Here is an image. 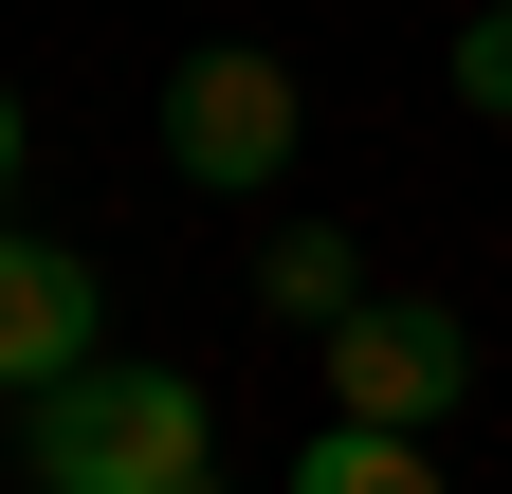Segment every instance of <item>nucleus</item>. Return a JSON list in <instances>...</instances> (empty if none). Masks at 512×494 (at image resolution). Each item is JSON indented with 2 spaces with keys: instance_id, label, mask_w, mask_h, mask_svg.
<instances>
[{
  "instance_id": "nucleus-7",
  "label": "nucleus",
  "mask_w": 512,
  "mask_h": 494,
  "mask_svg": "<svg viewBox=\"0 0 512 494\" xmlns=\"http://www.w3.org/2000/svg\"><path fill=\"white\" fill-rule=\"evenodd\" d=\"M458 92H476V110H512V19H476V37H458Z\"/></svg>"
},
{
  "instance_id": "nucleus-6",
  "label": "nucleus",
  "mask_w": 512,
  "mask_h": 494,
  "mask_svg": "<svg viewBox=\"0 0 512 494\" xmlns=\"http://www.w3.org/2000/svg\"><path fill=\"white\" fill-rule=\"evenodd\" d=\"M293 494H458V476H439L421 440H384V421H330V440L293 458Z\"/></svg>"
},
{
  "instance_id": "nucleus-4",
  "label": "nucleus",
  "mask_w": 512,
  "mask_h": 494,
  "mask_svg": "<svg viewBox=\"0 0 512 494\" xmlns=\"http://www.w3.org/2000/svg\"><path fill=\"white\" fill-rule=\"evenodd\" d=\"M92 312H110V293L55 257V238H0V385H19V403H55L92 366Z\"/></svg>"
},
{
  "instance_id": "nucleus-9",
  "label": "nucleus",
  "mask_w": 512,
  "mask_h": 494,
  "mask_svg": "<svg viewBox=\"0 0 512 494\" xmlns=\"http://www.w3.org/2000/svg\"><path fill=\"white\" fill-rule=\"evenodd\" d=\"M476 19H512V0H476Z\"/></svg>"
},
{
  "instance_id": "nucleus-1",
  "label": "nucleus",
  "mask_w": 512,
  "mask_h": 494,
  "mask_svg": "<svg viewBox=\"0 0 512 494\" xmlns=\"http://www.w3.org/2000/svg\"><path fill=\"white\" fill-rule=\"evenodd\" d=\"M19 458H37V494H220L202 385H147V366H74L19 421Z\"/></svg>"
},
{
  "instance_id": "nucleus-2",
  "label": "nucleus",
  "mask_w": 512,
  "mask_h": 494,
  "mask_svg": "<svg viewBox=\"0 0 512 494\" xmlns=\"http://www.w3.org/2000/svg\"><path fill=\"white\" fill-rule=\"evenodd\" d=\"M293 147H311V92H293L256 37H202V55L165 74V165H183V183H220V202H238V183H275Z\"/></svg>"
},
{
  "instance_id": "nucleus-5",
  "label": "nucleus",
  "mask_w": 512,
  "mask_h": 494,
  "mask_svg": "<svg viewBox=\"0 0 512 494\" xmlns=\"http://www.w3.org/2000/svg\"><path fill=\"white\" fill-rule=\"evenodd\" d=\"M256 293H275V330H348V312H366V257H348L330 220H293L275 257H256Z\"/></svg>"
},
{
  "instance_id": "nucleus-8",
  "label": "nucleus",
  "mask_w": 512,
  "mask_h": 494,
  "mask_svg": "<svg viewBox=\"0 0 512 494\" xmlns=\"http://www.w3.org/2000/svg\"><path fill=\"white\" fill-rule=\"evenodd\" d=\"M0 183H19V92H0Z\"/></svg>"
},
{
  "instance_id": "nucleus-3",
  "label": "nucleus",
  "mask_w": 512,
  "mask_h": 494,
  "mask_svg": "<svg viewBox=\"0 0 512 494\" xmlns=\"http://www.w3.org/2000/svg\"><path fill=\"white\" fill-rule=\"evenodd\" d=\"M311 348H330V421H384V440L458 421V385H476L458 312H421V293H366V312H348V330H311Z\"/></svg>"
}]
</instances>
